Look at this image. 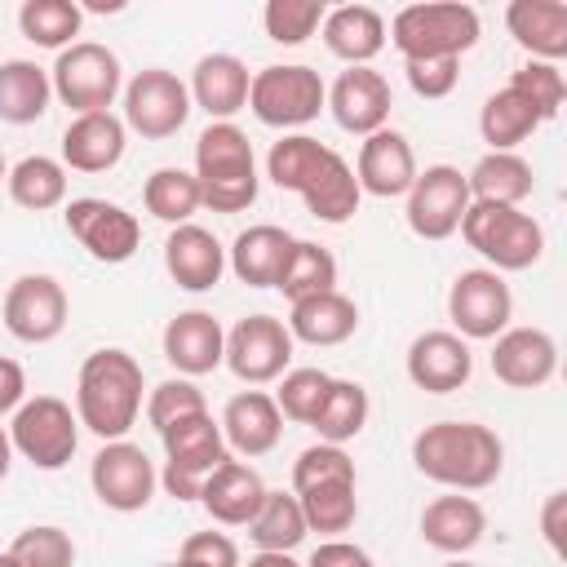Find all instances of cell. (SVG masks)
<instances>
[{"mask_svg": "<svg viewBox=\"0 0 567 567\" xmlns=\"http://www.w3.org/2000/svg\"><path fill=\"white\" fill-rule=\"evenodd\" d=\"M155 567H195V563H186V558H177V563H155Z\"/></svg>", "mask_w": 567, "mask_h": 567, "instance_id": "obj_57", "label": "cell"}, {"mask_svg": "<svg viewBox=\"0 0 567 567\" xmlns=\"http://www.w3.org/2000/svg\"><path fill=\"white\" fill-rule=\"evenodd\" d=\"M142 412V363L128 350H93L75 381V421L102 443L124 439Z\"/></svg>", "mask_w": 567, "mask_h": 567, "instance_id": "obj_3", "label": "cell"}, {"mask_svg": "<svg viewBox=\"0 0 567 567\" xmlns=\"http://www.w3.org/2000/svg\"><path fill=\"white\" fill-rule=\"evenodd\" d=\"M84 9L75 0H27L18 9V31L40 49H71L80 35Z\"/></svg>", "mask_w": 567, "mask_h": 567, "instance_id": "obj_38", "label": "cell"}, {"mask_svg": "<svg viewBox=\"0 0 567 567\" xmlns=\"http://www.w3.org/2000/svg\"><path fill=\"white\" fill-rule=\"evenodd\" d=\"M558 372V346L545 328H505L492 346V377L509 390H540Z\"/></svg>", "mask_w": 567, "mask_h": 567, "instance_id": "obj_19", "label": "cell"}, {"mask_svg": "<svg viewBox=\"0 0 567 567\" xmlns=\"http://www.w3.org/2000/svg\"><path fill=\"white\" fill-rule=\"evenodd\" d=\"M337 478H350L354 483V461L337 443H315V447H306L292 461V492H306L315 483H337Z\"/></svg>", "mask_w": 567, "mask_h": 567, "instance_id": "obj_48", "label": "cell"}, {"mask_svg": "<svg viewBox=\"0 0 567 567\" xmlns=\"http://www.w3.org/2000/svg\"><path fill=\"white\" fill-rule=\"evenodd\" d=\"M354 328H359V306L337 288L292 301V315H288L292 341H306V346H341L354 337Z\"/></svg>", "mask_w": 567, "mask_h": 567, "instance_id": "obj_32", "label": "cell"}, {"mask_svg": "<svg viewBox=\"0 0 567 567\" xmlns=\"http://www.w3.org/2000/svg\"><path fill=\"white\" fill-rule=\"evenodd\" d=\"M186 115H190V89L173 71L146 66L124 84V124L146 142L173 137L186 124Z\"/></svg>", "mask_w": 567, "mask_h": 567, "instance_id": "obj_13", "label": "cell"}, {"mask_svg": "<svg viewBox=\"0 0 567 567\" xmlns=\"http://www.w3.org/2000/svg\"><path fill=\"white\" fill-rule=\"evenodd\" d=\"M461 235L487 261V270H496V275L501 270H527L545 252L540 221L532 213L505 208V204H478V199H470V208L461 217Z\"/></svg>", "mask_w": 567, "mask_h": 567, "instance_id": "obj_6", "label": "cell"}, {"mask_svg": "<svg viewBox=\"0 0 567 567\" xmlns=\"http://www.w3.org/2000/svg\"><path fill=\"white\" fill-rule=\"evenodd\" d=\"M22 399H27V372H22L18 359H4L0 354V416L18 412Z\"/></svg>", "mask_w": 567, "mask_h": 567, "instance_id": "obj_53", "label": "cell"}, {"mask_svg": "<svg viewBox=\"0 0 567 567\" xmlns=\"http://www.w3.org/2000/svg\"><path fill=\"white\" fill-rule=\"evenodd\" d=\"M4 332L22 346H44L66 328V292L53 275H22L9 284L0 306Z\"/></svg>", "mask_w": 567, "mask_h": 567, "instance_id": "obj_17", "label": "cell"}, {"mask_svg": "<svg viewBox=\"0 0 567 567\" xmlns=\"http://www.w3.org/2000/svg\"><path fill=\"white\" fill-rule=\"evenodd\" d=\"M248 84L252 75L235 53H208L190 71V106L208 111L213 120H230L248 106Z\"/></svg>", "mask_w": 567, "mask_h": 567, "instance_id": "obj_28", "label": "cell"}, {"mask_svg": "<svg viewBox=\"0 0 567 567\" xmlns=\"http://www.w3.org/2000/svg\"><path fill=\"white\" fill-rule=\"evenodd\" d=\"M279 434H284V416H279V408H275V399L266 390H244L221 412V439H226V447L239 452V456H248V461L275 452Z\"/></svg>", "mask_w": 567, "mask_h": 567, "instance_id": "obj_26", "label": "cell"}, {"mask_svg": "<svg viewBox=\"0 0 567 567\" xmlns=\"http://www.w3.org/2000/svg\"><path fill=\"white\" fill-rule=\"evenodd\" d=\"M416 155L408 146L403 133L394 128H377L363 137L359 146V164H354V182L363 195H377V199H394V195H408L412 182H416Z\"/></svg>", "mask_w": 567, "mask_h": 567, "instance_id": "obj_20", "label": "cell"}, {"mask_svg": "<svg viewBox=\"0 0 567 567\" xmlns=\"http://www.w3.org/2000/svg\"><path fill=\"white\" fill-rule=\"evenodd\" d=\"M470 208V186L465 173L452 164H430L425 173H416L412 190H408V226L421 239H447L461 230V217Z\"/></svg>", "mask_w": 567, "mask_h": 567, "instance_id": "obj_16", "label": "cell"}, {"mask_svg": "<svg viewBox=\"0 0 567 567\" xmlns=\"http://www.w3.org/2000/svg\"><path fill=\"white\" fill-rule=\"evenodd\" d=\"M195 182L204 208L213 213H244L257 199V159L239 124L213 120L195 137Z\"/></svg>", "mask_w": 567, "mask_h": 567, "instance_id": "obj_4", "label": "cell"}, {"mask_svg": "<svg viewBox=\"0 0 567 567\" xmlns=\"http://www.w3.org/2000/svg\"><path fill=\"white\" fill-rule=\"evenodd\" d=\"M483 532H487V514L474 496L447 492L421 509V536H425V545H434L443 554H470L483 540Z\"/></svg>", "mask_w": 567, "mask_h": 567, "instance_id": "obj_29", "label": "cell"}, {"mask_svg": "<svg viewBox=\"0 0 567 567\" xmlns=\"http://www.w3.org/2000/svg\"><path fill=\"white\" fill-rule=\"evenodd\" d=\"M9 554H13L18 567H75V540L53 523L18 532Z\"/></svg>", "mask_w": 567, "mask_h": 567, "instance_id": "obj_45", "label": "cell"}, {"mask_svg": "<svg viewBox=\"0 0 567 567\" xmlns=\"http://www.w3.org/2000/svg\"><path fill=\"white\" fill-rule=\"evenodd\" d=\"M292 244L297 239L284 226H248V230L235 235L226 261H230V270H235L239 284H248V288H275L279 284V270H284V261L292 252Z\"/></svg>", "mask_w": 567, "mask_h": 567, "instance_id": "obj_31", "label": "cell"}, {"mask_svg": "<svg viewBox=\"0 0 567 567\" xmlns=\"http://www.w3.org/2000/svg\"><path fill=\"white\" fill-rule=\"evenodd\" d=\"M62 221H66L71 239H75L89 257H97V261H106V266L128 261V257L137 252V244H142L137 217H133L128 208L111 204V199H93V195L71 199L66 213H62Z\"/></svg>", "mask_w": 567, "mask_h": 567, "instance_id": "obj_15", "label": "cell"}, {"mask_svg": "<svg viewBox=\"0 0 567 567\" xmlns=\"http://www.w3.org/2000/svg\"><path fill=\"white\" fill-rule=\"evenodd\" d=\"M363 425H368V390H363L359 381H337V377H332V390H328V399H323V408H319V416H315L319 439L341 447V443H350Z\"/></svg>", "mask_w": 567, "mask_h": 567, "instance_id": "obj_42", "label": "cell"}, {"mask_svg": "<svg viewBox=\"0 0 567 567\" xmlns=\"http://www.w3.org/2000/svg\"><path fill=\"white\" fill-rule=\"evenodd\" d=\"M9 443L35 470H62L75 456L80 421H75L71 403H62L58 394H35V399H22V408L13 412Z\"/></svg>", "mask_w": 567, "mask_h": 567, "instance_id": "obj_10", "label": "cell"}, {"mask_svg": "<svg viewBox=\"0 0 567 567\" xmlns=\"http://www.w3.org/2000/svg\"><path fill=\"white\" fill-rule=\"evenodd\" d=\"M301 514H306V527L310 532H323V536H337V532H350L354 518H359V496H354V483L350 478H337V483H315L306 492H292Z\"/></svg>", "mask_w": 567, "mask_h": 567, "instance_id": "obj_41", "label": "cell"}, {"mask_svg": "<svg viewBox=\"0 0 567 567\" xmlns=\"http://www.w3.org/2000/svg\"><path fill=\"white\" fill-rule=\"evenodd\" d=\"M306 532H310V527H306V514H301L297 496L266 487V501H261V509H257L252 523H248L252 545L266 549V554H292V549L306 540Z\"/></svg>", "mask_w": 567, "mask_h": 567, "instance_id": "obj_37", "label": "cell"}, {"mask_svg": "<svg viewBox=\"0 0 567 567\" xmlns=\"http://www.w3.org/2000/svg\"><path fill=\"white\" fill-rule=\"evenodd\" d=\"M195 412H208V403H204V390H199L190 377L159 381V385L151 390V399H146V421H151L155 430H168L173 421H186V416H195Z\"/></svg>", "mask_w": 567, "mask_h": 567, "instance_id": "obj_46", "label": "cell"}, {"mask_svg": "<svg viewBox=\"0 0 567 567\" xmlns=\"http://www.w3.org/2000/svg\"><path fill=\"white\" fill-rule=\"evenodd\" d=\"M89 483H93V496L115 509V514H137L151 505L155 487H159V474L151 465V456L128 443V439H111L97 447L93 465H89Z\"/></svg>", "mask_w": 567, "mask_h": 567, "instance_id": "obj_12", "label": "cell"}, {"mask_svg": "<svg viewBox=\"0 0 567 567\" xmlns=\"http://www.w3.org/2000/svg\"><path fill=\"white\" fill-rule=\"evenodd\" d=\"M328 390H332V377H328L323 368H292V372H284V381H279L275 408H279V416H288V421H297V425H315V416H319Z\"/></svg>", "mask_w": 567, "mask_h": 567, "instance_id": "obj_43", "label": "cell"}, {"mask_svg": "<svg viewBox=\"0 0 567 567\" xmlns=\"http://www.w3.org/2000/svg\"><path fill=\"white\" fill-rule=\"evenodd\" d=\"M195 567H239V545L226 532H195L182 540V554Z\"/></svg>", "mask_w": 567, "mask_h": 567, "instance_id": "obj_50", "label": "cell"}, {"mask_svg": "<svg viewBox=\"0 0 567 567\" xmlns=\"http://www.w3.org/2000/svg\"><path fill=\"white\" fill-rule=\"evenodd\" d=\"M323 13H328L323 0H270L261 9V22L275 44H306L323 27Z\"/></svg>", "mask_w": 567, "mask_h": 567, "instance_id": "obj_44", "label": "cell"}, {"mask_svg": "<svg viewBox=\"0 0 567 567\" xmlns=\"http://www.w3.org/2000/svg\"><path fill=\"white\" fill-rule=\"evenodd\" d=\"M0 567H18V563H13V554H0Z\"/></svg>", "mask_w": 567, "mask_h": 567, "instance_id": "obj_58", "label": "cell"}, {"mask_svg": "<svg viewBox=\"0 0 567 567\" xmlns=\"http://www.w3.org/2000/svg\"><path fill=\"white\" fill-rule=\"evenodd\" d=\"M323 44L350 66H368L385 49V18L372 4H337L323 13Z\"/></svg>", "mask_w": 567, "mask_h": 567, "instance_id": "obj_30", "label": "cell"}, {"mask_svg": "<svg viewBox=\"0 0 567 567\" xmlns=\"http://www.w3.org/2000/svg\"><path fill=\"white\" fill-rule=\"evenodd\" d=\"M505 27L518 49L532 53V62L567 58V4L563 0H514L505 9Z\"/></svg>", "mask_w": 567, "mask_h": 567, "instance_id": "obj_27", "label": "cell"}, {"mask_svg": "<svg viewBox=\"0 0 567 567\" xmlns=\"http://www.w3.org/2000/svg\"><path fill=\"white\" fill-rule=\"evenodd\" d=\"M412 465L452 492H483L501 478L505 443L478 421H434L412 439Z\"/></svg>", "mask_w": 567, "mask_h": 567, "instance_id": "obj_2", "label": "cell"}, {"mask_svg": "<svg viewBox=\"0 0 567 567\" xmlns=\"http://www.w3.org/2000/svg\"><path fill=\"white\" fill-rule=\"evenodd\" d=\"M89 9H93V13H115V9H124V4H120V0H89Z\"/></svg>", "mask_w": 567, "mask_h": 567, "instance_id": "obj_56", "label": "cell"}, {"mask_svg": "<svg viewBox=\"0 0 567 567\" xmlns=\"http://www.w3.org/2000/svg\"><path fill=\"white\" fill-rule=\"evenodd\" d=\"M124 159V120L111 111L75 115L62 133V164L75 173H106Z\"/></svg>", "mask_w": 567, "mask_h": 567, "instance_id": "obj_25", "label": "cell"}, {"mask_svg": "<svg viewBox=\"0 0 567 567\" xmlns=\"http://www.w3.org/2000/svg\"><path fill=\"white\" fill-rule=\"evenodd\" d=\"M266 177L279 186V190H292L306 199V208L328 221V226H341L359 213V182H354V168L332 151L323 146L319 137L310 133H288L270 146L266 155Z\"/></svg>", "mask_w": 567, "mask_h": 567, "instance_id": "obj_1", "label": "cell"}, {"mask_svg": "<svg viewBox=\"0 0 567 567\" xmlns=\"http://www.w3.org/2000/svg\"><path fill=\"white\" fill-rule=\"evenodd\" d=\"M49 97H53V84L44 66H35L31 58L0 62V120L4 124H35L49 111Z\"/></svg>", "mask_w": 567, "mask_h": 567, "instance_id": "obj_34", "label": "cell"}, {"mask_svg": "<svg viewBox=\"0 0 567 567\" xmlns=\"http://www.w3.org/2000/svg\"><path fill=\"white\" fill-rule=\"evenodd\" d=\"M403 75H408V84H412L416 97L439 102V97H447V93L456 89V80H461V58H421V62H403Z\"/></svg>", "mask_w": 567, "mask_h": 567, "instance_id": "obj_49", "label": "cell"}, {"mask_svg": "<svg viewBox=\"0 0 567 567\" xmlns=\"http://www.w3.org/2000/svg\"><path fill=\"white\" fill-rule=\"evenodd\" d=\"M239 381L266 385L279 381L292 363V332L275 315H244L226 332V359H221Z\"/></svg>", "mask_w": 567, "mask_h": 567, "instance_id": "obj_14", "label": "cell"}, {"mask_svg": "<svg viewBox=\"0 0 567 567\" xmlns=\"http://www.w3.org/2000/svg\"><path fill=\"white\" fill-rule=\"evenodd\" d=\"M142 204H146L151 217H159V221H168V226H186V221L204 208L199 182H195V173H186V168H155V173L146 177V186H142Z\"/></svg>", "mask_w": 567, "mask_h": 567, "instance_id": "obj_39", "label": "cell"}, {"mask_svg": "<svg viewBox=\"0 0 567 567\" xmlns=\"http://www.w3.org/2000/svg\"><path fill=\"white\" fill-rule=\"evenodd\" d=\"M164 270L173 275L177 288L208 292V288H217V279L226 270V248L217 244L213 230H204L195 221L173 226L168 239H164Z\"/></svg>", "mask_w": 567, "mask_h": 567, "instance_id": "obj_22", "label": "cell"}, {"mask_svg": "<svg viewBox=\"0 0 567 567\" xmlns=\"http://www.w3.org/2000/svg\"><path fill=\"white\" fill-rule=\"evenodd\" d=\"M4 177H9V164H4V155H0V182H4Z\"/></svg>", "mask_w": 567, "mask_h": 567, "instance_id": "obj_60", "label": "cell"}, {"mask_svg": "<svg viewBox=\"0 0 567 567\" xmlns=\"http://www.w3.org/2000/svg\"><path fill=\"white\" fill-rule=\"evenodd\" d=\"M509 315H514V297L496 270L474 266V270H461L452 279L447 319L456 323L461 341H496L509 328Z\"/></svg>", "mask_w": 567, "mask_h": 567, "instance_id": "obj_11", "label": "cell"}, {"mask_svg": "<svg viewBox=\"0 0 567 567\" xmlns=\"http://www.w3.org/2000/svg\"><path fill=\"white\" fill-rule=\"evenodd\" d=\"M261 501H266L261 474H257L252 465H244V461H230V456H226V461L204 478V487H199V505H204L208 518L221 523V527H248L252 514L261 509Z\"/></svg>", "mask_w": 567, "mask_h": 567, "instance_id": "obj_24", "label": "cell"}, {"mask_svg": "<svg viewBox=\"0 0 567 567\" xmlns=\"http://www.w3.org/2000/svg\"><path fill=\"white\" fill-rule=\"evenodd\" d=\"M443 567H474V563H465V558H452V563H443Z\"/></svg>", "mask_w": 567, "mask_h": 567, "instance_id": "obj_59", "label": "cell"}, {"mask_svg": "<svg viewBox=\"0 0 567 567\" xmlns=\"http://www.w3.org/2000/svg\"><path fill=\"white\" fill-rule=\"evenodd\" d=\"M483 22L461 0H434V4H408L390 22V40L403 53V62L421 58H461L478 44Z\"/></svg>", "mask_w": 567, "mask_h": 567, "instance_id": "obj_5", "label": "cell"}, {"mask_svg": "<svg viewBox=\"0 0 567 567\" xmlns=\"http://www.w3.org/2000/svg\"><path fill=\"white\" fill-rule=\"evenodd\" d=\"M328 106V84L315 66H261L248 84V111L270 128H301Z\"/></svg>", "mask_w": 567, "mask_h": 567, "instance_id": "obj_9", "label": "cell"}, {"mask_svg": "<svg viewBox=\"0 0 567 567\" xmlns=\"http://www.w3.org/2000/svg\"><path fill=\"white\" fill-rule=\"evenodd\" d=\"M248 567H301L292 554H266V549H257L252 558H248Z\"/></svg>", "mask_w": 567, "mask_h": 567, "instance_id": "obj_54", "label": "cell"}, {"mask_svg": "<svg viewBox=\"0 0 567 567\" xmlns=\"http://www.w3.org/2000/svg\"><path fill=\"white\" fill-rule=\"evenodd\" d=\"M465 186H470V199H478V204L518 208L536 190V177H532V164L523 155H514V151H487L465 173Z\"/></svg>", "mask_w": 567, "mask_h": 567, "instance_id": "obj_33", "label": "cell"}, {"mask_svg": "<svg viewBox=\"0 0 567 567\" xmlns=\"http://www.w3.org/2000/svg\"><path fill=\"white\" fill-rule=\"evenodd\" d=\"M470 372H474V354L456 332L434 328L408 346V381L425 394H452L470 381Z\"/></svg>", "mask_w": 567, "mask_h": 567, "instance_id": "obj_21", "label": "cell"}, {"mask_svg": "<svg viewBox=\"0 0 567 567\" xmlns=\"http://www.w3.org/2000/svg\"><path fill=\"white\" fill-rule=\"evenodd\" d=\"M164 439V492L177 496V501H199V487L204 478L230 456L226 439H221V421H213L208 412H195L186 421H173L168 430H159Z\"/></svg>", "mask_w": 567, "mask_h": 567, "instance_id": "obj_7", "label": "cell"}, {"mask_svg": "<svg viewBox=\"0 0 567 567\" xmlns=\"http://www.w3.org/2000/svg\"><path fill=\"white\" fill-rule=\"evenodd\" d=\"M164 359L182 377H204L226 359V332L208 310H182L164 328Z\"/></svg>", "mask_w": 567, "mask_h": 567, "instance_id": "obj_23", "label": "cell"}, {"mask_svg": "<svg viewBox=\"0 0 567 567\" xmlns=\"http://www.w3.org/2000/svg\"><path fill=\"white\" fill-rule=\"evenodd\" d=\"M288 301H301V297H315V292H332L337 288V257L323 248V244H310V239H297L284 270H279V284H275Z\"/></svg>", "mask_w": 567, "mask_h": 567, "instance_id": "obj_40", "label": "cell"}, {"mask_svg": "<svg viewBox=\"0 0 567 567\" xmlns=\"http://www.w3.org/2000/svg\"><path fill=\"white\" fill-rule=\"evenodd\" d=\"M306 567H377L359 545H350V540H323L315 554H310V563Z\"/></svg>", "mask_w": 567, "mask_h": 567, "instance_id": "obj_52", "label": "cell"}, {"mask_svg": "<svg viewBox=\"0 0 567 567\" xmlns=\"http://www.w3.org/2000/svg\"><path fill=\"white\" fill-rule=\"evenodd\" d=\"M9 465H13V443H9V430L0 425V483L9 478Z\"/></svg>", "mask_w": 567, "mask_h": 567, "instance_id": "obj_55", "label": "cell"}, {"mask_svg": "<svg viewBox=\"0 0 567 567\" xmlns=\"http://www.w3.org/2000/svg\"><path fill=\"white\" fill-rule=\"evenodd\" d=\"M4 186H9V199L18 208L49 213V208H58L66 199V168L58 159H49V155H27V159H18L9 168Z\"/></svg>", "mask_w": 567, "mask_h": 567, "instance_id": "obj_36", "label": "cell"}, {"mask_svg": "<svg viewBox=\"0 0 567 567\" xmlns=\"http://www.w3.org/2000/svg\"><path fill=\"white\" fill-rule=\"evenodd\" d=\"M540 124H545V120L536 115V106H532L523 93H514L509 84L496 89V93L483 102V111H478V133H483V142H487L492 151H514V146L527 142Z\"/></svg>", "mask_w": 567, "mask_h": 567, "instance_id": "obj_35", "label": "cell"}, {"mask_svg": "<svg viewBox=\"0 0 567 567\" xmlns=\"http://www.w3.org/2000/svg\"><path fill=\"white\" fill-rule=\"evenodd\" d=\"M509 89L523 93L540 120H554L563 111V97H567V84H563V71L554 62H527L509 75Z\"/></svg>", "mask_w": 567, "mask_h": 567, "instance_id": "obj_47", "label": "cell"}, {"mask_svg": "<svg viewBox=\"0 0 567 567\" xmlns=\"http://www.w3.org/2000/svg\"><path fill=\"white\" fill-rule=\"evenodd\" d=\"M49 84L62 97V106H71L75 115H89V111H111V102L124 89V71H120V58L106 44L75 40L71 49L58 53V62L49 71Z\"/></svg>", "mask_w": 567, "mask_h": 567, "instance_id": "obj_8", "label": "cell"}, {"mask_svg": "<svg viewBox=\"0 0 567 567\" xmlns=\"http://www.w3.org/2000/svg\"><path fill=\"white\" fill-rule=\"evenodd\" d=\"M390 106H394L390 80H385L381 71H372V66H350V71H341V75L332 80V89H328V111H332V120H337L346 133H359V137L385 128Z\"/></svg>", "mask_w": 567, "mask_h": 567, "instance_id": "obj_18", "label": "cell"}, {"mask_svg": "<svg viewBox=\"0 0 567 567\" xmlns=\"http://www.w3.org/2000/svg\"><path fill=\"white\" fill-rule=\"evenodd\" d=\"M540 532H545L549 549L563 558L567 554V540H563V532H567V492H549L545 496V505H540Z\"/></svg>", "mask_w": 567, "mask_h": 567, "instance_id": "obj_51", "label": "cell"}]
</instances>
